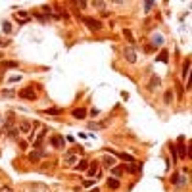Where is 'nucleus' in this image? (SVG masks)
Masks as SVG:
<instances>
[{
    "label": "nucleus",
    "instance_id": "nucleus-1",
    "mask_svg": "<svg viewBox=\"0 0 192 192\" xmlns=\"http://www.w3.org/2000/svg\"><path fill=\"white\" fill-rule=\"evenodd\" d=\"M19 98H25V100H37V92L33 91L31 87H25V88H21L19 91Z\"/></svg>",
    "mask_w": 192,
    "mask_h": 192
},
{
    "label": "nucleus",
    "instance_id": "nucleus-2",
    "mask_svg": "<svg viewBox=\"0 0 192 192\" xmlns=\"http://www.w3.org/2000/svg\"><path fill=\"white\" fill-rule=\"evenodd\" d=\"M83 23L92 31H100L102 29V23L98 21V19H92V18H83Z\"/></svg>",
    "mask_w": 192,
    "mask_h": 192
},
{
    "label": "nucleus",
    "instance_id": "nucleus-3",
    "mask_svg": "<svg viewBox=\"0 0 192 192\" xmlns=\"http://www.w3.org/2000/svg\"><path fill=\"white\" fill-rule=\"evenodd\" d=\"M123 56H125V60H127V62H131V64L137 62V52H134L131 46H127V48L123 50Z\"/></svg>",
    "mask_w": 192,
    "mask_h": 192
},
{
    "label": "nucleus",
    "instance_id": "nucleus-4",
    "mask_svg": "<svg viewBox=\"0 0 192 192\" xmlns=\"http://www.w3.org/2000/svg\"><path fill=\"white\" fill-rule=\"evenodd\" d=\"M179 140H181V144H177V146H175V148H179V156H181L183 160H185V158L188 156V150H186V146L183 144V140H185V137H181V138H179Z\"/></svg>",
    "mask_w": 192,
    "mask_h": 192
},
{
    "label": "nucleus",
    "instance_id": "nucleus-5",
    "mask_svg": "<svg viewBox=\"0 0 192 192\" xmlns=\"http://www.w3.org/2000/svg\"><path fill=\"white\" fill-rule=\"evenodd\" d=\"M42 158H44V152H42V150H35V152L29 154V161H33V163H37L39 160H42Z\"/></svg>",
    "mask_w": 192,
    "mask_h": 192
},
{
    "label": "nucleus",
    "instance_id": "nucleus-6",
    "mask_svg": "<svg viewBox=\"0 0 192 192\" xmlns=\"http://www.w3.org/2000/svg\"><path fill=\"white\" fill-rule=\"evenodd\" d=\"M64 142H65V140H64L62 137H60V134H54V137L50 138V144L54 146V148H62V146H64Z\"/></svg>",
    "mask_w": 192,
    "mask_h": 192
},
{
    "label": "nucleus",
    "instance_id": "nucleus-7",
    "mask_svg": "<svg viewBox=\"0 0 192 192\" xmlns=\"http://www.w3.org/2000/svg\"><path fill=\"white\" fill-rule=\"evenodd\" d=\"M18 129L21 131V133H27V134H31V133H33V131H31V123H29V121H21Z\"/></svg>",
    "mask_w": 192,
    "mask_h": 192
},
{
    "label": "nucleus",
    "instance_id": "nucleus-8",
    "mask_svg": "<svg viewBox=\"0 0 192 192\" xmlns=\"http://www.w3.org/2000/svg\"><path fill=\"white\" fill-rule=\"evenodd\" d=\"M73 117H75V119H85V117H87V112H85L83 108H75L73 110Z\"/></svg>",
    "mask_w": 192,
    "mask_h": 192
},
{
    "label": "nucleus",
    "instance_id": "nucleus-9",
    "mask_svg": "<svg viewBox=\"0 0 192 192\" xmlns=\"http://www.w3.org/2000/svg\"><path fill=\"white\" fill-rule=\"evenodd\" d=\"M96 175H98V163L96 161L88 163V177H96Z\"/></svg>",
    "mask_w": 192,
    "mask_h": 192
},
{
    "label": "nucleus",
    "instance_id": "nucleus-10",
    "mask_svg": "<svg viewBox=\"0 0 192 192\" xmlns=\"http://www.w3.org/2000/svg\"><path fill=\"white\" fill-rule=\"evenodd\" d=\"M102 163H104L106 167H115V158H113V156H104Z\"/></svg>",
    "mask_w": 192,
    "mask_h": 192
},
{
    "label": "nucleus",
    "instance_id": "nucleus-11",
    "mask_svg": "<svg viewBox=\"0 0 192 192\" xmlns=\"http://www.w3.org/2000/svg\"><path fill=\"white\" fill-rule=\"evenodd\" d=\"M108 186H110V188H113V190H117V188H119V186H121V183L117 181V179L110 177V179H108Z\"/></svg>",
    "mask_w": 192,
    "mask_h": 192
},
{
    "label": "nucleus",
    "instance_id": "nucleus-12",
    "mask_svg": "<svg viewBox=\"0 0 192 192\" xmlns=\"http://www.w3.org/2000/svg\"><path fill=\"white\" fill-rule=\"evenodd\" d=\"M158 87H160V77H156V75H154L152 79H150L148 88H150V91H154V88H158Z\"/></svg>",
    "mask_w": 192,
    "mask_h": 192
},
{
    "label": "nucleus",
    "instance_id": "nucleus-13",
    "mask_svg": "<svg viewBox=\"0 0 192 192\" xmlns=\"http://www.w3.org/2000/svg\"><path fill=\"white\" fill-rule=\"evenodd\" d=\"M15 18H18L21 23H27V21H29V14H27V12H18V14H15Z\"/></svg>",
    "mask_w": 192,
    "mask_h": 192
},
{
    "label": "nucleus",
    "instance_id": "nucleus-14",
    "mask_svg": "<svg viewBox=\"0 0 192 192\" xmlns=\"http://www.w3.org/2000/svg\"><path fill=\"white\" fill-rule=\"evenodd\" d=\"M188 69H190V58L186 60V64H185V69H183V79H185V81H188Z\"/></svg>",
    "mask_w": 192,
    "mask_h": 192
},
{
    "label": "nucleus",
    "instance_id": "nucleus-15",
    "mask_svg": "<svg viewBox=\"0 0 192 192\" xmlns=\"http://www.w3.org/2000/svg\"><path fill=\"white\" fill-rule=\"evenodd\" d=\"M152 44H154V46H161V44H163V37L161 35H156L152 39Z\"/></svg>",
    "mask_w": 192,
    "mask_h": 192
},
{
    "label": "nucleus",
    "instance_id": "nucleus-16",
    "mask_svg": "<svg viewBox=\"0 0 192 192\" xmlns=\"http://www.w3.org/2000/svg\"><path fill=\"white\" fill-rule=\"evenodd\" d=\"M0 67H18V62H0Z\"/></svg>",
    "mask_w": 192,
    "mask_h": 192
},
{
    "label": "nucleus",
    "instance_id": "nucleus-17",
    "mask_svg": "<svg viewBox=\"0 0 192 192\" xmlns=\"http://www.w3.org/2000/svg\"><path fill=\"white\" fill-rule=\"evenodd\" d=\"M119 158H121V160H125V161H129V163H134V158H133V156H129V154H123V152H121V154H119Z\"/></svg>",
    "mask_w": 192,
    "mask_h": 192
},
{
    "label": "nucleus",
    "instance_id": "nucleus-18",
    "mask_svg": "<svg viewBox=\"0 0 192 192\" xmlns=\"http://www.w3.org/2000/svg\"><path fill=\"white\" fill-rule=\"evenodd\" d=\"M85 169H88V161L87 160L79 161V165H77V171H85Z\"/></svg>",
    "mask_w": 192,
    "mask_h": 192
},
{
    "label": "nucleus",
    "instance_id": "nucleus-19",
    "mask_svg": "<svg viewBox=\"0 0 192 192\" xmlns=\"http://www.w3.org/2000/svg\"><path fill=\"white\" fill-rule=\"evenodd\" d=\"M163 100H165V104H171V102H173V92L167 91V92H165V96H163Z\"/></svg>",
    "mask_w": 192,
    "mask_h": 192
},
{
    "label": "nucleus",
    "instance_id": "nucleus-20",
    "mask_svg": "<svg viewBox=\"0 0 192 192\" xmlns=\"http://www.w3.org/2000/svg\"><path fill=\"white\" fill-rule=\"evenodd\" d=\"M44 113H48V115H58V113H62V110L52 108V110H44Z\"/></svg>",
    "mask_w": 192,
    "mask_h": 192
},
{
    "label": "nucleus",
    "instance_id": "nucleus-21",
    "mask_svg": "<svg viewBox=\"0 0 192 192\" xmlns=\"http://www.w3.org/2000/svg\"><path fill=\"white\" fill-rule=\"evenodd\" d=\"M10 129V137L12 138H18V134H19V129L18 127H8Z\"/></svg>",
    "mask_w": 192,
    "mask_h": 192
},
{
    "label": "nucleus",
    "instance_id": "nucleus-22",
    "mask_svg": "<svg viewBox=\"0 0 192 192\" xmlns=\"http://www.w3.org/2000/svg\"><path fill=\"white\" fill-rule=\"evenodd\" d=\"M154 6H156V2H152V0H148V2H144V10H146V12H150V10H152Z\"/></svg>",
    "mask_w": 192,
    "mask_h": 192
},
{
    "label": "nucleus",
    "instance_id": "nucleus-23",
    "mask_svg": "<svg viewBox=\"0 0 192 192\" xmlns=\"http://www.w3.org/2000/svg\"><path fill=\"white\" fill-rule=\"evenodd\" d=\"M2 29H4V33H10V31H12L10 21H4V23H2Z\"/></svg>",
    "mask_w": 192,
    "mask_h": 192
},
{
    "label": "nucleus",
    "instance_id": "nucleus-24",
    "mask_svg": "<svg viewBox=\"0 0 192 192\" xmlns=\"http://www.w3.org/2000/svg\"><path fill=\"white\" fill-rule=\"evenodd\" d=\"M75 161H77V158H75V156H67V158H65V163H67V165H73Z\"/></svg>",
    "mask_w": 192,
    "mask_h": 192
},
{
    "label": "nucleus",
    "instance_id": "nucleus-25",
    "mask_svg": "<svg viewBox=\"0 0 192 192\" xmlns=\"http://www.w3.org/2000/svg\"><path fill=\"white\" fill-rule=\"evenodd\" d=\"M158 62H163V64L167 62V52H161V54L158 56Z\"/></svg>",
    "mask_w": 192,
    "mask_h": 192
},
{
    "label": "nucleus",
    "instance_id": "nucleus-26",
    "mask_svg": "<svg viewBox=\"0 0 192 192\" xmlns=\"http://www.w3.org/2000/svg\"><path fill=\"white\" fill-rule=\"evenodd\" d=\"M123 33H125V37H127V40H131V42H134V39H133V35H131V31H127V29H125Z\"/></svg>",
    "mask_w": 192,
    "mask_h": 192
},
{
    "label": "nucleus",
    "instance_id": "nucleus-27",
    "mask_svg": "<svg viewBox=\"0 0 192 192\" xmlns=\"http://www.w3.org/2000/svg\"><path fill=\"white\" fill-rule=\"evenodd\" d=\"M0 192H14V190H12V188H10V186H6V185H2V186H0Z\"/></svg>",
    "mask_w": 192,
    "mask_h": 192
},
{
    "label": "nucleus",
    "instance_id": "nucleus-28",
    "mask_svg": "<svg viewBox=\"0 0 192 192\" xmlns=\"http://www.w3.org/2000/svg\"><path fill=\"white\" fill-rule=\"evenodd\" d=\"M77 6H79L81 10H83V8H87V2H77Z\"/></svg>",
    "mask_w": 192,
    "mask_h": 192
},
{
    "label": "nucleus",
    "instance_id": "nucleus-29",
    "mask_svg": "<svg viewBox=\"0 0 192 192\" xmlns=\"http://www.w3.org/2000/svg\"><path fill=\"white\" fill-rule=\"evenodd\" d=\"M8 44V40H0V46H6Z\"/></svg>",
    "mask_w": 192,
    "mask_h": 192
},
{
    "label": "nucleus",
    "instance_id": "nucleus-30",
    "mask_svg": "<svg viewBox=\"0 0 192 192\" xmlns=\"http://www.w3.org/2000/svg\"><path fill=\"white\" fill-rule=\"evenodd\" d=\"M2 123H4V117H2V115H0V125H2Z\"/></svg>",
    "mask_w": 192,
    "mask_h": 192
},
{
    "label": "nucleus",
    "instance_id": "nucleus-31",
    "mask_svg": "<svg viewBox=\"0 0 192 192\" xmlns=\"http://www.w3.org/2000/svg\"><path fill=\"white\" fill-rule=\"evenodd\" d=\"M91 192H100V190H98V188H92V190H91Z\"/></svg>",
    "mask_w": 192,
    "mask_h": 192
},
{
    "label": "nucleus",
    "instance_id": "nucleus-32",
    "mask_svg": "<svg viewBox=\"0 0 192 192\" xmlns=\"http://www.w3.org/2000/svg\"><path fill=\"white\" fill-rule=\"evenodd\" d=\"M0 77H2V69H0Z\"/></svg>",
    "mask_w": 192,
    "mask_h": 192
},
{
    "label": "nucleus",
    "instance_id": "nucleus-33",
    "mask_svg": "<svg viewBox=\"0 0 192 192\" xmlns=\"http://www.w3.org/2000/svg\"><path fill=\"white\" fill-rule=\"evenodd\" d=\"M0 58H2V54H0Z\"/></svg>",
    "mask_w": 192,
    "mask_h": 192
}]
</instances>
